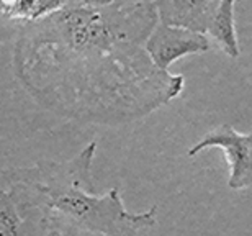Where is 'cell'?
Listing matches in <instances>:
<instances>
[{
    "label": "cell",
    "mask_w": 252,
    "mask_h": 236,
    "mask_svg": "<svg viewBox=\"0 0 252 236\" xmlns=\"http://www.w3.org/2000/svg\"><path fill=\"white\" fill-rule=\"evenodd\" d=\"M156 2H65L20 25L12 67L44 110L79 125L118 127L146 118L185 89L180 74L153 63L146 43L158 27Z\"/></svg>",
    "instance_id": "cell-1"
},
{
    "label": "cell",
    "mask_w": 252,
    "mask_h": 236,
    "mask_svg": "<svg viewBox=\"0 0 252 236\" xmlns=\"http://www.w3.org/2000/svg\"><path fill=\"white\" fill-rule=\"evenodd\" d=\"M97 141H92L72 159L39 161L30 168H10L2 172V189L34 213L46 232L67 236L90 233L97 236H141L158 223V205L141 213L126 210L118 187L94 194L92 163Z\"/></svg>",
    "instance_id": "cell-2"
},
{
    "label": "cell",
    "mask_w": 252,
    "mask_h": 236,
    "mask_svg": "<svg viewBox=\"0 0 252 236\" xmlns=\"http://www.w3.org/2000/svg\"><path fill=\"white\" fill-rule=\"evenodd\" d=\"M208 148H220L224 151L229 164L228 187L233 190H243L252 185V132L243 135L231 127L220 125L210 130L198 143L193 144L187 156L195 158L196 154Z\"/></svg>",
    "instance_id": "cell-3"
},
{
    "label": "cell",
    "mask_w": 252,
    "mask_h": 236,
    "mask_svg": "<svg viewBox=\"0 0 252 236\" xmlns=\"http://www.w3.org/2000/svg\"><path fill=\"white\" fill-rule=\"evenodd\" d=\"M211 48L206 34L193 33L184 28L165 27L158 23L146 43V51L160 71L169 72V67L177 59L189 54H203Z\"/></svg>",
    "instance_id": "cell-4"
},
{
    "label": "cell",
    "mask_w": 252,
    "mask_h": 236,
    "mask_svg": "<svg viewBox=\"0 0 252 236\" xmlns=\"http://www.w3.org/2000/svg\"><path fill=\"white\" fill-rule=\"evenodd\" d=\"M220 0H160L156 2L159 23L208 34Z\"/></svg>",
    "instance_id": "cell-5"
},
{
    "label": "cell",
    "mask_w": 252,
    "mask_h": 236,
    "mask_svg": "<svg viewBox=\"0 0 252 236\" xmlns=\"http://www.w3.org/2000/svg\"><path fill=\"white\" fill-rule=\"evenodd\" d=\"M65 5V2L59 0H2L0 10H2L3 20H12L20 25L34 23L39 20L56 13Z\"/></svg>",
    "instance_id": "cell-6"
},
{
    "label": "cell",
    "mask_w": 252,
    "mask_h": 236,
    "mask_svg": "<svg viewBox=\"0 0 252 236\" xmlns=\"http://www.w3.org/2000/svg\"><path fill=\"white\" fill-rule=\"evenodd\" d=\"M234 8L236 3L233 0H223L218 7V12L215 15V20L211 23L208 34L218 43V46L223 49V53L229 58H239V43L238 34L234 27Z\"/></svg>",
    "instance_id": "cell-7"
},
{
    "label": "cell",
    "mask_w": 252,
    "mask_h": 236,
    "mask_svg": "<svg viewBox=\"0 0 252 236\" xmlns=\"http://www.w3.org/2000/svg\"><path fill=\"white\" fill-rule=\"evenodd\" d=\"M27 215H32L17 202L8 189L0 195V236H23Z\"/></svg>",
    "instance_id": "cell-8"
},
{
    "label": "cell",
    "mask_w": 252,
    "mask_h": 236,
    "mask_svg": "<svg viewBox=\"0 0 252 236\" xmlns=\"http://www.w3.org/2000/svg\"><path fill=\"white\" fill-rule=\"evenodd\" d=\"M44 236H67V235H64L61 232H54V230H53V232H46V235H44Z\"/></svg>",
    "instance_id": "cell-9"
}]
</instances>
